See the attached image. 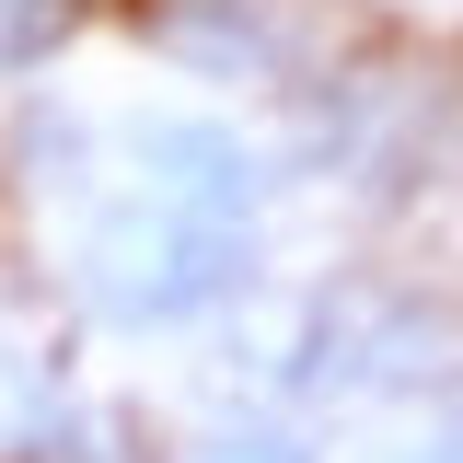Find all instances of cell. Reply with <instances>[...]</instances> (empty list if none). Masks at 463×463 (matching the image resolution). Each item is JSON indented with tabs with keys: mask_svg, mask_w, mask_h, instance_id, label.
Returning <instances> with one entry per match:
<instances>
[{
	"mask_svg": "<svg viewBox=\"0 0 463 463\" xmlns=\"http://www.w3.org/2000/svg\"><path fill=\"white\" fill-rule=\"evenodd\" d=\"M151 174H163V197L185 221H243L255 209V163L221 128H151Z\"/></svg>",
	"mask_w": 463,
	"mask_h": 463,
	"instance_id": "1",
	"label": "cell"
},
{
	"mask_svg": "<svg viewBox=\"0 0 463 463\" xmlns=\"http://www.w3.org/2000/svg\"><path fill=\"white\" fill-rule=\"evenodd\" d=\"M163 47L197 70H243L267 58V35H255V0H163Z\"/></svg>",
	"mask_w": 463,
	"mask_h": 463,
	"instance_id": "2",
	"label": "cell"
},
{
	"mask_svg": "<svg viewBox=\"0 0 463 463\" xmlns=\"http://www.w3.org/2000/svg\"><path fill=\"white\" fill-rule=\"evenodd\" d=\"M197 463H313V452H301L289 429H221V440H209Z\"/></svg>",
	"mask_w": 463,
	"mask_h": 463,
	"instance_id": "3",
	"label": "cell"
},
{
	"mask_svg": "<svg viewBox=\"0 0 463 463\" xmlns=\"http://www.w3.org/2000/svg\"><path fill=\"white\" fill-rule=\"evenodd\" d=\"M394 463H463V417H452V429H417Z\"/></svg>",
	"mask_w": 463,
	"mask_h": 463,
	"instance_id": "4",
	"label": "cell"
}]
</instances>
